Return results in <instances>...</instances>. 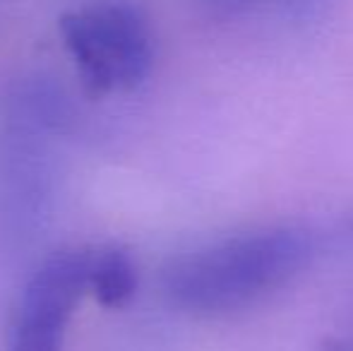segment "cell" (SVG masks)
<instances>
[{"instance_id": "1", "label": "cell", "mask_w": 353, "mask_h": 351, "mask_svg": "<svg viewBox=\"0 0 353 351\" xmlns=\"http://www.w3.org/2000/svg\"><path fill=\"white\" fill-rule=\"evenodd\" d=\"M317 248V234L305 226L233 236L176 260L166 272V294L190 313L245 308L305 270Z\"/></svg>"}, {"instance_id": "2", "label": "cell", "mask_w": 353, "mask_h": 351, "mask_svg": "<svg viewBox=\"0 0 353 351\" xmlns=\"http://www.w3.org/2000/svg\"><path fill=\"white\" fill-rule=\"evenodd\" d=\"M61 32L92 94L142 85L154 63V41L144 14L130 3H97L68 12Z\"/></svg>"}, {"instance_id": "3", "label": "cell", "mask_w": 353, "mask_h": 351, "mask_svg": "<svg viewBox=\"0 0 353 351\" xmlns=\"http://www.w3.org/2000/svg\"><path fill=\"white\" fill-rule=\"evenodd\" d=\"M87 258L82 253L56 255L34 274L19 308L12 351H61L72 305L87 289Z\"/></svg>"}, {"instance_id": "4", "label": "cell", "mask_w": 353, "mask_h": 351, "mask_svg": "<svg viewBox=\"0 0 353 351\" xmlns=\"http://www.w3.org/2000/svg\"><path fill=\"white\" fill-rule=\"evenodd\" d=\"M87 286L106 308H121L137 291V270L121 248H106L87 258Z\"/></svg>"}, {"instance_id": "5", "label": "cell", "mask_w": 353, "mask_h": 351, "mask_svg": "<svg viewBox=\"0 0 353 351\" xmlns=\"http://www.w3.org/2000/svg\"><path fill=\"white\" fill-rule=\"evenodd\" d=\"M252 3H255V0H207V5L221 14H238L250 8Z\"/></svg>"}]
</instances>
